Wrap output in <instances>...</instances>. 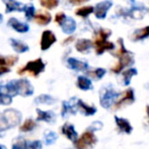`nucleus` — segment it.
<instances>
[{"label":"nucleus","instance_id":"f257e3e1","mask_svg":"<svg viewBox=\"0 0 149 149\" xmlns=\"http://www.w3.org/2000/svg\"><path fill=\"white\" fill-rule=\"evenodd\" d=\"M22 121V114L14 109L5 110L3 113H0V137L3 136V133L10 128L16 127Z\"/></svg>","mask_w":149,"mask_h":149},{"label":"nucleus","instance_id":"f03ea898","mask_svg":"<svg viewBox=\"0 0 149 149\" xmlns=\"http://www.w3.org/2000/svg\"><path fill=\"white\" fill-rule=\"evenodd\" d=\"M5 85V88L8 93L13 96L19 95L22 96H30L33 93V87L28 79H18V80H11Z\"/></svg>","mask_w":149,"mask_h":149},{"label":"nucleus","instance_id":"7ed1b4c3","mask_svg":"<svg viewBox=\"0 0 149 149\" xmlns=\"http://www.w3.org/2000/svg\"><path fill=\"white\" fill-rule=\"evenodd\" d=\"M120 49L118 50L117 54H115V56L118 57V63L115 65L112 68V72L116 73V74H119L123 69H125L126 67L132 66L134 64V57L133 54L131 52H129L127 49L125 48L123 43V40L120 39Z\"/></svg>","mask_w":149,"mask_h":149},{"label":"nucleus","instance_id":"20e7f679","mask_svg":"<svg viewBox=\"0 0 149 149\" xmlns=\"http://www.w3.org/2000/svg\"><path fill=\"white\" fill-rule=\"evenodd\" d=\"M111 31L100 29L96 33L95 40H94V47H95V53L97 55H102L106 51H111L115 49V45L111 42H108V38L111 36Z\"/></svg>","mask_w":149,"mask_h":149},{"label":"nucleus","instance_id":"39448f33","mask_svg":"<svg viewBox=\"0 0 149 149\" xmlns=\"http://www.w3.org/2000/svg\"><path fill=\"white\" fill-rule=\"evenodd\" d=\"M120 93L116 91L112 87V85H109L100 89V104L106 110H110L116 100L119 97Z\"/></svg>","mask_w":149,"mask_h":149},{"label":"nucleus","instance_id":"423d86ee","mask_svg":"<svg viewBox=\"0 0 149 149\" xmlns=\"http://www.w3.org/2000/svg\"><path fill=\"white\" fill-rule=\"evenodd\" d=\"M73 143H74L75 149H92L97 143V138L94 135L93 131L87 129Z\"/></svg>","mask_w":149,"mask_h":149},{"label":"nucleus","instance_id":"0eeeda50","mask_svg":"<svg viewBox=\"0 0 149 149\" xmlns=\"http://www.w3.org/2000/svg\"><path fill=\"white\" fill-rule=\"evenodd\" d=\"M135 92L133 88H128L126 91H124L122 94H120L119 97L116 100V102L113 104L114 111H118L120 109H123L125 107H128L135 102Z\"/></svg>","mask_w":149,"mask_h":149},{"label":"nucleus","instance_id":"6e6552de","mask_svg":"<svg viewBox=\"0 0 149 149\" xmlns=\"http://www.w3.org/2000/svg\"><path fill=\"white\" fill-rule=\"evenodd\" d=\"M45 69V63L43 62L42 59H37L33 61H30L24 67L20 68L18 70V74L22 75L24 73H30L33 76H38L41 72H43Z\"/></svg>","mask_w":149,"mask_h":149},{"label":"nucleus","instance_id":"1a4fd4ad","mask_svg":"<svg viewBox=\"0 0 149 149\" xmlns=\"http://www.w3.org/2000/svg\"><path fill=\"white\" fill-rule=\"evenodd\" d=\"M112 6H113V2L110 1V0H104V1H102L96 4L95 7H93V12L95 14L96 18H98V19H104L109 9Z\"/></svg>","mask_w":149,"mask_h":149},{"label":"nucleus","instance_id":"9d476101","mask_svg":"<svg viewBox=\"0 0 149 149\" xmlns=\"http://www.w3.org/2000/svg\"><path fill=\"white\" fill-rule=\"evenodd\" d=\"M75 104H76V110L79 111L83 116H93L97 112V110H96V108L94 106H89V104H85L83 100H79V98H76Z\"/></svg>","mask_w":149,"mask_h":149},{"label":"nucleus","instance_id":"9b49d317","mask_svg":"<svg viewBox=\"0 0 149 149\" xmlns=\"http://www.w3.org/2000/svg\"><path fill=\"white\" fill-rule=\"evenodd\" d=\"M76 97H72L69 102H62V111H61V116L62 118H67L69 115H75L77 113L76 104H75Z\"/></svg>","mask_w":149,"mask_h":149},{"label":"nucleus","instance_id":"f8f14e48","mask_svg":"<svg viewBox=\"0 0 149 149\" xmlns=\"http://www.w3.org/2000/svg\"><path fill=\"white\" fill-rule=\"evenodd\" d=\"M56 42V37L51 31H45L42 35L41 39V49L43 51L48 50Z\"/></svg>","mask_w":149,"mask_h":149},{"label":"nucleus","instance_id":"ddd939ff","mask_svg":"<svg viewBox=\"0 0 149 149\" xmlns=\"http://www.w3.org/2000/svg\"><path fill=\"white\" fill-rule=\"evenodd\" d=\"M115 122L118 127V130L120 133L124 134H131L133 131V127L130 124V122L125 118H121V117L115 116Z\"/></svg>","mask_w":149,"mask_h":149},{"label":"nucleus","instance_id":"4468645a","mask_svg":"<svg viewBox=\"0 0 149 149\" xmlns=\"http://www.w3.org/2000/svg\"><path fill=\"white\" fill-rule=\"evenodd\" d=\"M61 132H62V134L67 139H69L72 142H74L75 140L78 138V133H77L76 130H75L74 126L70 123L64 124V125L62 126V128H61Z\"/></svg>","mask_w":149,"mask_h":149},{"label":"nucleus","instance_id":"2eb2a0df","mask_svg":"<svg viewBox=\"0 0 149 149\" xmlns=\"http://www.w3.org/2000/svg\"><path fill=\"white\" fill-rule=\"evenodd\" d=\"M38 114V121H44L46 123L53 124L56 121V115L52 111H41L40 109L37 110Z\"/></svg>","mask_w":149,"mask_h":149},{"label":"nucleus","instance_id":"dca6fc26","mask_svg":"<svg viewBox=\"0 0 149 149\" xmlns=\"http://www.w3.org/2000/svg\"><path fill=\"white\" fill-rule=\"evenodd\" d=\"M67 64H68L69 68L75 71H86L88 69V64L86 62H82L75 58H68Z\"/></svg>","mask_w":149,"mask_h":149},{"label":"nucleus","instance_id":"f3484780","mask_svg":"<svg viewBox=\"0 0 149 149\" xmlns=\"http://www.w3.org/2000/svg\"><path fill=\"white\" fill-rule=\"evenodd\" d=\"M60 26L62 28V31L65 33H67V35H71L76 30V22H75V20L71 17H67V16L65 17V19L63 20V22Z\"/></svg>","mask_w":149,"mask_h":149},{"label":"nucleus","instance_id":"a211bd4d","mask_svg":"<svg viewBox=\"0 0 149 149\" xmlns=\"http://www.w3.org/2000/svg\"><path fill=\"white\" fill-rule=\"evenodd\" d=\"M6 5V12L9 13L12 11H24L26 5L17 2L16 0H2Z\"/></svg>","mask_w":149,"mask_h":149},{"label":"nucleus","instance_id":"6ab92c4d","mask_svg":"<svg viewBox=\"0 0 149 149\" xmlns=\"http://www.w3.org/2000/svg\"><path fill=\"white\" fill-rule=\"evenodd\" d=\"M8 26L13 29L14 31H18V33H26V31H29V29H30L26 24H24V22H19V20H17L14 17H11L8 20Z\"/></svg>","mask_w":149,"mask_h":149},{"label":"nucleus","instance_id":"aec40b11","mask_svg":"<svg viewBox=\"0 0 149 149\" xmlns=\"http://www.w3.org/2000/svg\"><path fill=\"white\" fill-rule=\"evenodd\" d=\"M91 47H92V42L90 40H86V39L78 40L76 45H75L76 50L78 52H80V53H87Z\"/></svg>","mask_w":149,"mask_h":149},{"label":"nucleus","instance_id":"412c9836","mask_svg":"<svg viewBox=\"0 0 149 149\" xmlns=\"http://www.w3.org/2000/svg\"><path fill=\"white\" fill-rule=\"evenodd\" d=\"M12 102V96L8 93L5 88V85H0V104L1 106H8Z\"/></svg>","mask_w":149,"mask_h":149},{"label":"nucleus","instance_id":"4be33fe9","mask_svg":"<svg viewBox=\"0 0 149 149\" xmlns=\"http://www.w3.org/2000/svg\"><path fill=\"white\" fill-rule=\"evenodd\" d=\"M33 17H35V22L38 24H40V26H47L51 22V15H50L49 12H46V11L39 12Z\"/></svg>","mask_w":149,"mask_h":149},{"label":"nucleus","instance_id":"5701e85b","mask_svg":"<svg viewBox=\"0 0 149 149\" xmlns=\"http://www.w3.org/2000/svg\"><path fill=\"white\" fill-rule=\"evenodd\" d=\"M76 85L81 90H90L92 89V82L91 80L86 76H78L77 78Z\"/></svg>","mask_w":149,"mask_h":149},{"label":"nucleus","instance_id":"b1692460","mask_svg":"<svg viewBox=\"0 0 149 149\" xmlns=\"http://www.w3.org/2000/svg\"><path fill=\"white\" fill-rule=\"evenodd\" d=\"M137 73H138V71L136 68H129L124 71L123 74H122V77H123V84L125 85V86H128V85L130 84V82H131L132 77L137 75Z\"/></svg>","mask_w":149,"mask_h":149},{"label":"nucleus","instance_id":"393cba45","mask_svg":"<svg viewBox=\"0 0 149 149\" xmlns=\"http://www.w3.org/2000/svg\"><path fill=\"white\" fill-rule=\"evenodd\" d=\"M10 45L13 48V50L17 53H24V52L29 51V46L24 44L22 42L17 41L15 39H10Z\"/></svg>","mask_w":149,"mask_h":149},{"label":"nucleus","instance_id":"a878e982","mask_svg":"<svg viewBox=\"0 0 149 149\" xmlns=\"http://www.w3.org/2000/svg\"><path fill=\"white\" fill-rule=\"evenodd\" d=\"M56 102V98H54L53 96L49 95V94H41L38 97H36L35 104H53Z\"/></svg>","mask_w":149,"mask_h":149},{"label":"nucleus","instance_id":"bb28decb","mask_svg":"<svg viewBox=\"0 0 149 149\" xmlns=\"http://www.w3.org/2000/svg\"><path fill=\"white\" fill-rule=\"evenodd\" d=\"M148 37H149V26L134 31V35L132 39H133L134 41H141V40L146 39V38H148Z\"/></svg>","mask_w":149,"mask_h":149},{"label":"nucleus","instance_id":"cd10ccee","mask_svg":"<svg viewBox=\"0 0 149 149\" xmlns=\"http://www.w3.org/2000/svg\"><path fill=\"white\" fill-rule=\"evenodd\" d=\"M106 73L107 70L104 68H96L92 71H88L87 75L91 77L92 79H94V80H100V79H102L106 75Z\"/></svg>","mask_w":149,"mask_h":149},{"label":"nucleus","instance_id":"c85d7f7f","mask_svg":"<svg viewBox=\"0 0 149 149\" xmlns=\"http://www.w3.org/2000/svg\"><path fill=\"white\" fill-rule=\"evenodd\" d=\"M37 124L33 120L31 119H28L22 126L19 127V131L20 132H24V133H28V132H31L33 131V129L36 128Z\"/></svg>","mask_w":149,"mask_h":149},{"label":"nucleus","instance_id":"c756f323","mask_svg":"<svg viewBox=\"0 0 149 149\" xmlns=\"http://www.w3.org/2000/svg\"><path fill=\"white\" fill-rule=\"evenodd\" d=\"M93 12V7L92 6H84V7H80L78 9H76L75 14L81 17H87L90 13Z\"/></svg>","mask_w":149,"mask_h":149},{"label":"nucleus","instance_id":"7c9ffc66","mask_svg":"<svg viewBox=\"0 0 149 149\" xmlns=\"http://www.w3.org/2000/svg\"><path fill=\"white\" fill-rule=\"evenodd\" d=\"M28 142L22 137H18L14 140L12 144V149H28Z\"/></svg>","mask_w":149,"mask_h":149},{"label":"nucleus","instance_id":"2f4dec72","mask_svg":"<svg viewBox=\"0 0 149 149\" xmlns=\"http://www.w3.org/2000/svg\"><path fill=\"white\" fill-rule=\"evenodd\" d=\"M58 139V135L53 131H47L45 133V142L47 145L54 144Z\"/></svg>","mask_w":149,"mask_h":149},{"label":"nucleus","instance_id":"473e14b6","mask_svg":"<svg viewBox=\"0 0 149 149\" xmlns=\"http://www.w3.org/2000/svg\"><path fill=\"white\" fill-rule=\"evenodd\" d=\"M40 4L47 9H53L59 5V0H40Z\"/></svg>","mask_w":149,"mask_h":149},{"label":"nucleus","instance_id":"72a5a7b5","mask_svg":"<svg viewBox=\"0 0 149 149\" xmlns=\"http://www.w3.org/2000/svg\"><path fill=\"white\" fill-rule=\"evenodd\" d=\"M17 61L16 57H0V66H12Z\"/></svg>","mask_w":149,"mask_h":149},{"label":"nucleus","instance_id":"f704fd0d","mask_svg":"<svg viewBox=\"0 0 149 149\" xmlns=\"http://www.w3.org/2000/svg\"><path fill=\"white\" fill-rule=\"evenodd\" d=\"M24 11V13H26V19H28V20H31L33 16H35V11H36L35 6L31 5H31H26Z\"/></svg>","mask_w":149,"mask_h":149},{"label":"nucleus","instance_id":"c9c22d12","mask_svg":"<svg viewBox=\"0 0 149 149\" xmlns=\"http://www.w3.org/2000/svg\"><path fill=\"white\" fill-rule=\"evenodd\" d=\"M43 148V144L39 140H36V141L31 142L28 145V149H42Z\"/></svg>","mask_w":149,"mask_h":149},{"label":"nucleus","instance_id":"e433bc0d","mask_svg":"<svg viewBox=\"0 0 149 149\" xmlns=\"http://www.w3.org/2000/svg\"><path fill=\"white\" fill-rule=\"evenodd\" d=\"M102 126H104V124H102V122L96 121V122L92 123L91 125L89 126L88 129H89V130H91V131H93V132H95V131H97V130H100V129H102Z\"/></svg>","mask_w":149,"mask_h":149},{"label":"nucleus","instance_id":"4c0bfd02","mask_svg":"<svg viewBox=\"0 0 149 149\" xmlns=\"http://www.w3.org/2000/svg\"><path fill=\"white\" fill-rule=\"evenodd\" d=\"M65 17H66V15H65L63 12H59V13L56 14L55 16V22H57L58 24H61L63 22V20L65 19Z\"/></svg>","mask_w":149,"mask_h":149},{"label":"nucleus","instance_id":"58836bf2","mask_svg":"<svg viewBox=\"0 0 149 149\" xmlns=\"http://www.w3.org/2000/svg\"><path fill=\"white\" fill-rule=\"evenodd\" d=\"M7 72H9V68L7 66H0V76Z\"/></svg>","mask_w":149,"mask_h":149},{"label":"nucleus","instance_id":"ea45409f","mask_svg":"<svg viewBox=\"0 0 149 149\" xmlns=\"http://www.w3.org/2000/svg\"><path fill=\"white\" fill-rule=\"evenodd\" d=\"M85 1H88V0H68L69 3L71 4H74V5H77V4H81Z\"/></svg>","mask_w":149,"mask_h":149},{"label":"nucleus","instance_id":"a19ab883","mask_svg":"<svg viewBox=\"0 0 149 149\" xmlns=\"http://www.w3.org/2000/svg\"><path fill=\"white\" fill-rule=\"evenodd\" d=\"M73 40H74V37H73V36H71V37H69L68 39L64 40V42H63V45H67V44L71 43V42H72Z\"/></svg>","mask_w":149,"mask_h":149},{"label":"nucleus","instance_id":"79ce46f5","mask_svg":"<svg viewBox=\"0 0 149 149\" xmlns=\"http://www.w3.org/2000/svg\"><path fill=\"white\" fill-rule=\"evenodd\" d=\"M146 115H147V118L149 120V104L146 106Z\"/></svg>","mask_w":149,"mask_h":149},{"label":"nucleus","instance_id":"37998d69","mask_svg":"<svg viewBox=\"0 0 149 149\" xmlns=\"http://www.w3.org/2000/svg\"><path fill=\"white\" fill-rule=\"evenodd\" d=\"M0 149H6V147H5V146H3V145H1V144H0Z\"/></svg>","mask_w":149,"mask_h":149},{"label":"nucleus","instance_id":"c03bdc74","mask_svg":"<svg viewBox=\"0 0 149 149\" xmlns=\"http://www.w3.org/2000/svg\"><path fill=\"white\" fill-rule=\"evenodd\" d=\"M2 19H3V17H2V15H1V14H0V24H1V22H2Z\"/></svg>","mask_w":149,"mask_h":149}]
</instances>
